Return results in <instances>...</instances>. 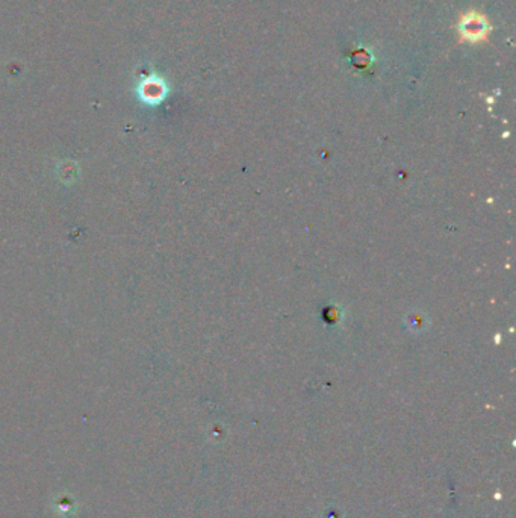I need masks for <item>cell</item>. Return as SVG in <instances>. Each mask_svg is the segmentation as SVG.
Instances as JSON below:
<instances>
[{
    "mask_svg": "<svg viewBox=\"0 0 516 518\" xmlns=\"http://www.w3.org/2000/svg\"><path fill=\"white\" fill-rule=\"evenodd\" d=\"M460 43H488L490 23L483 14L477 11H468L460 15L457 23Z\"/></svg>",
    "mask_w": 516,
    "mask_h": 518,
    "instance_id": "6da1fadb",
    "label": "cell"
}]
</instances>
